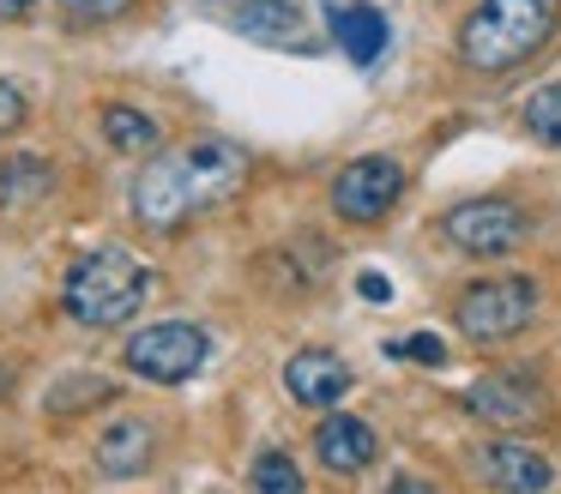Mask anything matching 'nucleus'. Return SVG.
<instances>
[{"label": "nucleus", "mask_w": 561, "mask_h": 494, "mask_svg": "<svg viewBox=\"0 0 561 494\" xmlns=\"http://www.w3.org/2000/svg\"><path fill=\"white\" fill-rule=\"evenodd\" d=\"M31 7H37V0H0V19H25Z\"/></svg>", "instance_id": "5701e85b"}, {"label": "nucleus", "mask_w": 561, "mask_h": 494, "mask_svg": "<svg viewBox=\"0 0 561 494\" xmlns=\"http://www.w3.org/2000/svg\"><path fill=\"white\" fill-rule=\"evenodd\" d=\"M61 12L73 24H110L122 12H134V0H61Z\"/></svg>", "instance_id": "aec40b11"}, {"label": "nucleus", "mask_w": 561, "mask_h": 494, "mask_svg": "<svg viewBox=\"0 0 561 494\" xmlns=\"http://www.w3.org/2000/svg\"><path fill=\"white\" fill-rule=\"evenodd\" d=\"M236 31L254 36V43H272V48H314V36L302 31V12L290 0H248L236 12Z\"/></svg>", "instance_id": "ddd939ff"}, {"label": "nucleus", "mask_w": 561, "mask_h": 494, "mask_svg": "<svg viewBox=\"0 0 561 494\" xmlns=\"http://www.w3.org/2000/svg\"><path fill=\"white\" fill-rule=\"evenodd\" d=\"M537 301H543V289L531 277H483V284H471L459 296L453 320H459V332L471 344H507V337H519L537 320Z\"/></svg>", "instance_id": "20e7f679"}, {"label": "nucleus", "mask_w": 561, "mask_h": 494, "mask_svg": "<svg viewBox=\"0 0 561 494\" xmlns=\"http://www.w3.org/2000/svg\"><path fill=\"white\" fill-rule=\"evenodd\" d=\"M332 43L356 60V67H375L387 55V12L368 7V0H351V7H332Z\"/></svg>", "instance_id": "f8f14e48"}, {"label": "nucleus", "mask_w": 561, "mask_h": 494, "mask_svg": "<svg viewBox=\"0 0 561 494\" xmlns=\"http://www.w3.org/2000/svg\"><path fill=\"white\" fill-rule=\"evenodd\" d=\"M440 229H447L453 248L477 253V260H495V253L525 241V211L513 199H465L440 217Z\"/></svg>", "instance_id": "0eeeda50"}, {"label": "nucleus", "mask_w": 561, "mask_h": 494, "mask_svg": "<svg viewBox=\"0 0 561 494\" xmlns=\"http://www.w3.org/2000/svg\"><path fill=\"white\" fill-rule=\"evenodd\" d=\"M55 169L43 163V157H13V163H0V199L7 205H25L37 199V193H49Z\"/></svg>", "instance_id": "dca6fc26"}, {"label": "nucleus", "mask_w": 561, "mask_h": 494, "mask_svg": "<svg viewBox=\"0 0 561 494\" xmlns=\"http://www.w3.org/2000/svg\"><path fill=\"white\" fill-rule=\"evenodd\" d=\"M151 277L146 265L134 260L127 248H98L85 253V260L67 272V313H73L79 325H122L127 313H139V301H146Z\"/></svg>", "instance_id": "7ed1b4c3"}, {"label": "nucleus", "mask_w": 561, "mask_h": 494, "mask_svg": "<svg viewBox=\"0 0 561 494\" xmlns=\"http://www.w3.org/2000/svg\"><path fill=\"white\" fill-rule=\"evenodd\" d=\"M404 193V163L399 157H356L339 181H332V211L344 223H380Z\"/></svg>", "instance_id": "423d86ee"}, {"label": "nucleus", "mask_w": 561, "mask_h": 494, "mask_svg": "<svg viewBox=\"0 0 561 494\" xmlns=\"http://www.w3.org/2000/svg\"><path fill=\"white\" fill-rule=\"evenodd\" d=\"M254 489L260 494H296L302 489V470H296L284 452H260L254 458Z\"/></svg>", "instance_id": "a211bd4d"}, {"label": "nucleus", "mask_w": 561, "mask_h": 494, "mask_svg": "<svg viewBox=\"0 0 561 494\" xmlns=\"http://www.w3.org/2000/svg\"><path fill=\"white\" fill-rule=\"evenodd\" d=\"M561 0H483L459 24V55L471 72H513L556 36Z\"/></svg>", "instance_id": "f03ea898"}, {"label": "nucleus", "mask_w": 561, "mask_h": 494, "mask_svg": "<svg viewBox=\"0 0 561 494\" xmlns=\"http://www.w3.org/2000/svg\"><path fill=\"white\" fill-rule=\"evenodd\" d=\"M248 181V151L218 133L187 139L175 151H158L146 169L134 175V217L146 229H182L187 217L224 205L230 193H242Z\"/></svg>", "instance_id": "f257e3e1"}, {"label": "nucleus", "mask_w": 561, "mask_h": 494, "mask_svg": "<svg viewBox=\"0 0 561 494\" xmlns=\"http://www.w3.org/2000/svg\"><path fill=\"white\" fill-rule=\"evenodd\" d=\"M387 356H411L416 368H440V361H447V344H440L435 332H411V337H399V344H387Z\"/></svg>", "instance_id": "6ab92c4d"}, {"label": "nucleus", "mask_w": 561, "mask_h": 494, "mask_svg": "<svg viewBox=\"0 0 561 494\" xmlns=\"http://www.w3.org/2000/svg\"><path fill=\"white\" fill-rule=\"evenodd\" d=\"M103 133H110V145L115 151H134V157H146V151H158V120L146 115V108H127V103H110L103 108Z\"/></svg>", "instance_id": "2eb2a0df"}, {"label": "nucleus", "mask_w": 561, "mask_h": 494, "mask_svg": "<svg viewBox=\"0 0 561 494\" xmlns=\"http://www.w3.org/2000/svg\"><path fill=\"white\" fill-rule=\"evenodd\" d=\"M13 127H25V96H19V84L0 79V133H13Z\"/></svg>", "instance_id": "412c9836"}, {"label": "nucleus", "mask_w": 561, "mask_h": 494, "mask_svg": "<svg viewBox=\"0 0 561 494\" xmlns=\"http://www.w3.org/2000/svg\"><path fill=\"white\" fill-rule=\"evenodd\" d=\"M525 127H531V139H543L561 151V84H543V91L525 103Z\"/></svg>", "instance_id": "f3484780"}, {"label": "nucleus", "mask_w": 561, "mask_h": 494, "mask_svg": "<svg viewBox=\"0 0 561 494\" xmlns=\"http://www.w3.org/2000/svg\"><path fill=\"white\" fill-rule=\"evenodd\" d=\"M284 386H290L296 404L327 410V404H339V398L351 392V368H344L332 349H296V356L284 361Z\"/></svg>", "instance_id": "9b49d317"}, {"label": "nucleus", "mask_w": 561, "mask_h": 494, "mask_svg": "<svg viewBox=\"0 0 561 494\" xmlns=\"http://www.w3.org/2000/svg\"><path fill=\"white\" fill-rule=\"evenodd\" d=\"M477 476L489 482V489H507V494H537L556 482V470H549V458L537 452V446H519V440H483L471 452Z\"/></svg>", "instance_id": "1a4fd4ad"}, {"label": "nucleus", "mask_w": 561, "mask_h": 494, "mask_svg": "<svg viewBox=\"0 0 561 494\" xmlns=\"http://www.w3.org/2000/svg\"><path fill=\"white\" fill-rule=\"evenodd\" d=\"M314 458L332 470V476H356V470H368L380 458V440H375V428H368L363 416H327L314 428Z\"/></svg>", "instance_id": "9d476101"}, {"label": "nucleus", "mask_w": 561, "mask_h": 494, "mask_svg": "<svg viewBox=\"0 0 561 494\" xmlns=\"http://www.w3.org/2000/svg\"><path fill=\"white\" fill-rule=\"evenodd\" d=\"M356 289H363V301H392V284L380 272H363V277H356Z\"/></svg>", "instance_id": "4be33fe9"}, {"label": "nucleus", "mask_w": 561, "mask_h": 494, "mask_svg": "<svg viewBox=\"0 0 561 494\" xmlns=\"http://www.w3.org/2000/svg\"><path fill=\"white\" fill-rule=\"evenodd\" d=\"M151 452H158V428L127 416V422H115V428L98 440V470H110V476H134V470L151 464Z\"/></svg>", "instance_id": "4468645a"}, {"label": "nucleus", "mask_w": 561, "mask_h": 494, "mask_svg": "<svg viewBox=\"0 0 561 494\" xmlns=\"http://www.w3.org/2000/svg\"><path fill=\"white\" fill-rule=\"evenodd\" d=\"M465 410L483 422H501V428H519V422H537L549 410V392L537 374L525 368H501V374H483V380L465 392Z\"/></svg>", "instance_id": "6e6552de"}, {"label": "nucleus", "mask_w": 561, "mask_h": 494, "mask_svg": "<svg viewBox=\"0 0 561 494\" xmlns=\"http://www.w3.org/2000/svg\"><path fill=\"white\" fill-rule=\"evenodd\" d=\"M206 332L187 320H163V325H146V332L127 337V368L151 386H182L206 368Z\"/></svg>", "instance_id": "39448f33"}]
</instances>
